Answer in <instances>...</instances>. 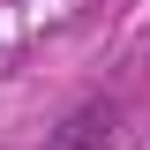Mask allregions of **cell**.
I'll return each instance as SVG.
<instances>
[{
  "label": "cell",
  "mask_w": 150,
  "mask_h": 150,
  "mask_svg": "<svg viewBox=\"0 0 150 150\" xmlns=\"http://www.w3.org/2000/svg\"><path fill=\"white\" fill-rule=\"evenodd\" d=\"M105 135H112V112H105V105H83V112H75V120H68L45 150H98Z\"/></svg>",
  "instance_id": "obj_1"
}]
</instances>
